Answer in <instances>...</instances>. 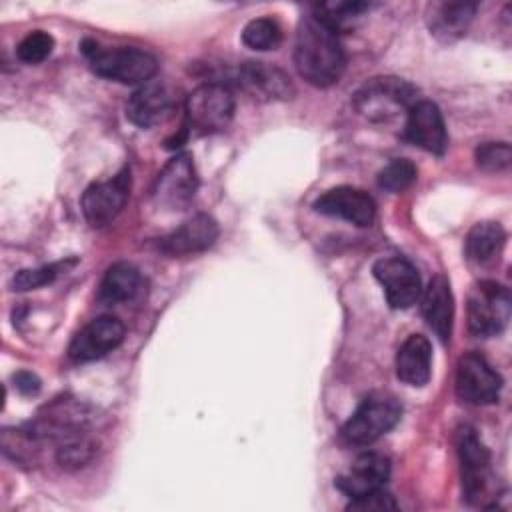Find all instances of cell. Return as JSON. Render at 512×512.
<instances>
[{
	"label": "cell",
	"mask_w": 512,
	"mask_h": 512,
	"mask_svg": "<svg viewBox=\"0 0 512 512\" xmlns=\"http://www.w3.org/2000/svg\"><path fill=\"white\" fill-rule=\"evenodd\" d=\"M294 64L298 74L316 88L336 84L346 68V56L338 34L314 14L302 16L298 22Z\"/></svg>",
	"instance_id": "6da1fadb"
},
{
	"label": "cell",
	"mask_w": 512,
	"mask_h": 512,
	"mask_svg": "<svg viewBox=\"0 0 512 512\" xmlns=\"http://www.w3.org/2000/svg\"><path fill=\"white\" fill-rule=\"evenodd\" d=\"M80 50L94 74L120 84H146L158 70L156 58L140 48H102L84 40Z\"/></svg>",
	"instance_id": "7a4b0ae2"
},
{
	"label": "cell",
	"mask_w": 512,
	"mask_h": 512,
	"mask_svg": "<svg viewBox=\"0 0 512 512\" xmlns=\"http://www.w3.org/2000/svg\"><path fill=\"white\" fill-rule=\"evenodd\" d=\"M400 416L402 406L396 396L388 392H372L344 422L340 440L346 446H368L390 432L400 422Z\"/></svg>",
	"instance_id": "3957f363"
},
{
	"label": "cell",
	"mask_w": 512,
	"mask_h": 512,
	"mask_svg": "<svg viewBox=\"0 0 512 512\" xmlns=\"http://www.w3.org/2000/svg\"><path fill=\"white\" fill-rule=\"evenodd\" d=\"M234 94L228 84L212 80L196 86L184 104L188 128L198 134H216L228 128L234 118Z\"/></svg>",
	"instance_id": "277c9868"
},
{
	"label": "cell",
	"mask_w": 512,
	"mask_h": 512,
	"mask_svg": "<svg viewBox=\"0 0 512 512\" xmlns=\"http://www.w3.org/2000/svg\"><path fill=\"white\" fill-rule=\"evenodd\" d=\"M510 292L496 280H480L472 286L466 302L468 330L476 338L500 334L510 320Z\"/></svg>",
	"instance_id": "5b68a950"
},
{
	"label": "cell",
	"mask_w": 512,
	"mask_h": 512,
	"mask_svg": "<svg viewBox=\"0 0 512 512\" xmlns=\"http://www.w3.org/2000/svg\"><path fill=\"white\" fill-rule=\"evenodd\" d=\"M416 94V88L402 78L378 76L362 84L354 94V106L372 122H388L402 110L408 112L410 106L420 100Z\"/></svg>",
	"instance_id": "8992f818"
},
{
	"label": "cell",
	"mask_w": 512,
	"mask_h": 512,
	"mask_svg": "<svg viewBox=\"0 0 512 512\" xmlns=\"http://www.w3.org/2000/svg\"><path fill=\"white\" fill-rule=\"evenodd\" d=\"M456 448L460 458L462 496L468 504H482L484 498H488L486 494L492 480L490 452L470 426L460 428Z\"/></svg>",
	"instance_id": "52a82bcc"
},
{
	"label": "cell",
	"mask_w": 512,
	"mask_h": 512,
	"mask_svg": "<svg viewBox=\"0 0 512 512\" xmlns=\"http://www.w3.org/2000/svg\"><path fill=\"white\" fill-rule=\"evenodd\" d=\"M198 190V172L188 152L172 156L158 172L152 198L166 210H180L192 202Z\"/></svg>",
	"instance_id": "ba28073f"
},
{
	"label": "cell",
	"mask_w": 512,
	"mask_h": 512,
	"mask_svg": "<svg viewBox=\"0 0 512 512\" xmlns=\"http://www.w3.org/2000/svg\"><path fill=\"white\" fill-rule=\"evenodd\" d=\"M454 388L456 396L466 404H494L500 398L502 376L488 364L482 354L466 352L458 360Z\"/></svg>",
	"instance_id": "9c48e42d"
},
{
	"label": "cell",
	"mask_w": 512,
	"mask_h": 512,
	"mask_svg": "<svg viewBox=\"0 0 512 512\" xmlns=\"http://www.w3.org/2000/svg\"><path fill=\"white\" fill-rule=\"evenodd\" d=\"M130 196V168H122L114 178L92 182L80 200L82 214L92 228H104L122 212Z\"/></svg>",
	"instance_id": "30bf717a"
},
{
	"label": "cell",
	"mask_w": 512,
	"mask_h": 512,
	"mask_svg": "<svg viewBox=\"0 0 512 512\" xmlns=\"http://www.w3.org/2000/svg\"><path fill=\"white\" fill-rule=\"evenodd\" d=\"M372 274L384 288L386 302L394 310L410 308L412 304H416V300L422 294L420 276L416 268L404 258H398V256L380 258L374 262Z\"/></svg>",
	"instance_id": "8fae6325"
},
{
	"label": "cell",
	"mask_w": 512,
	"mask_h": 512,
	"mask_svg": "<svg viewBox=\"0 0 512 512\" xmlns=\"http://www.w3.org/2000/svg\"><path fill=\"white\" fill-rule=\"evenodd\" d=\"M124 334V324L116 316H96L74 334L68 346V356L74 362L98 360L118 348L124 340Z\"/></svg>",
	"instance_id": "7c38bea8"
},
{
	"label": "cell",
	"mask_w": 512,
	"mask_h": 512,
	"mask_svg": "<svg viewBox=\"0 0 512 512\" xmlns=\"http://www.w3.org/2000/svg\"><path fill=\"white\" fill-rule=\"evenodd\" d=\"M176 106L174 90L160 80H150L132 92L126 102V116L140 128H152L166 122Z\"/></svg>",
	"instance_id": "4fadbf2b"
},
{
	"label": "cell",
	"mask_w": 512,
	"mask_h": 512,
	"mask_svg": "<svg viewBox=\"0 0 512 512\" xmlns=\"http://www.w3.org/2000/svg\"><path fill=\"white\" fill-rule=\"evenodd\" d=\"M232 78L242 90L258 100H290L296 92L290 76L268 62L248 60L234 70Z\"/></svg>",
	"instance_id": "5bb4252c"
},
{
	"label": "cell",
	"mask_w": 512,
	"mask_h": 512,
	"mask_svg": "<svg viewBox=\"0 0 512 512\" xmlns=\"http://www.w3.org/2000/svg\"><path fill=\"white\" fill-rule=\"evenodd\" d=\"M314 210L324 216L342 218L356 226H370L376 218L374 198L354 186H336L326 190L314 202Z\"/></svg>",
	"instance_id": "9a60e30c"
},
{
	"label": "cell",
	"mask_w": 512,
	"mask_h": 512,
	"mask_svg": "<svg viewBox=\"0 0 512 512\" xmlns=\"http://www.w3.org/2000/svg\"><path fill=\"white\" fill-rule=\"evenodd\" d=\"M404 134L412 144L432 154H444L448 146L442 112L432 100H418L410 106L406 112Z\"/></svg>",
	"instance_id": "2e32d148"
},
{
	"label": "cell",
	"mask_w": 512,
	"mask_h": 512,
	"mask_svg": "<svg viewBox=\"0 0 512 512\" xmlns=\"http://www.w3.org/2000/svg\"><path fill=\"white\" fill-rule=\"evenodd\" d=\"M218 238V222L208 214H196L182 222L176 230L162 236L158 248L176 258V256H190L208 250Z\"/></svg>",
	"instance_id": "e0dca14e"
},
{
	"label": "cell",
	"mask_w": 512,
	"mask_h": 512,
	"mask_svg": "<svg viewBox=\"0 0 512 512\" xmlns=\"http://www.w3.org/2000/svg\"><path fill=\"white\" fill-rule=\"evenodd\" d=\"M390 478V460L380 452H364L360 454L348 472L336 478V488L348 498L362 496L366 492L384 488Z\"/></svg>",
	"instance_id": "ac0fdd59"
},
{
	"label": "cell",
	"mask_w": 512,
	"mask_h": 512,
	"mask_svg": "<svg viewBox=\"0 0 512 512\" xmlns=\"http://www.w3.org/2000/svg\"><path fill=\"white\" fill-rule=\"evenodd\" d=\"M476 8L474 2H430L426 6L428 30L442 42H454L470 28Z\"/></svg>",
	"instance_id": "d6986e66"
},
{
	"label": "cell",
	"mask_w": 512,
	"mask_h": 512,
	"mask_svg": "<svg viewBox=\"0 0 512 512\" xmlns=\"http://www.w3.org/2000/svg\"><path fill=\"white\" fill-rule=\"evenodd\" d=\"M422 316L442 342L450 340L454 322V298L450 282L444 274H436L428 282L422 294Z\"/></svg>",
	"instance_id": "ffe728a7"
},
{
	"label": "cell",
	"mask_w": 512,
	"mask_h": 512,
	"mask_svg": "<svg viewBox=\"0 0 512 512\" xmlns=\"http://www.w3.org/2000/svg\"><path fill=\"white\" fill-rule=\"evenodd\" d=\"M432 372V346L426 336L410 334L396 354V376L408 386H424Z\"/></svg>",
	"instance_id": "44dd1931"
},
{
	"label": "cell",
	"mask_w": 512,
	"mask_h": 512,
	"mask_svg": "<svg viewBox=\"0 0 512 512\" xmlns=\"http://www.w3.org/2000/svg\"><path fill=\"white\" fill-rule=\"evenodd\" d=\"M506 244V232L498 222H478L466 236V258L476 266L494 264Z\"/></svg>",
	"instance_id": "7402d4cb"
},
{
	"label": "cell",
	"mask_w": 512,
	"mask_h": 512,
	"mask_svg": "<svg viewBox=\"0 0 512 512\" xmlns=\"http://www.w3.org/2000/svg\"><path fill=\"white\" fill-rule=\"evenodd\" d=\"M142 284V276L136 266L128 262L112 264L100 282L98 298L106 304H120L132 300Z\"/></svg>",
	"instance_id": "603a6c76"
},
{
	"label": "cell",
	"mask_w": 512,
	"mask_h": 512,
	"mask_svg": "<svg viewBox=\"0 0 512 512\" xmlns=\"http://www.w3.org/2000/svg\"><path fill=\"white\" fill-rule=\"evenodd\" d=\"M374 4L360 2V0H348V2H322L316 4L312 14L322 20L328 28H332L336 34L340 30H346L354 26L362 18L364 12H368Z\"/></svg>",
	"instance_id": "cb8c5ba5"
},
{
	"label": "cell",
	"mask_w": 512,
	"mask_h": 512,
	"mask_svg": "<svg viewBox=\"0 0 512 512\" xmlns=\"http://www.w3.org/2000/svg\"><path fill=\"white\" fill-rule=\"evenodd\" d=\"M98 452V444L90 432L78 434L56 444V462L64 470H80L92 462Z\"/></svg>",
	"instance_id": "d4e9b609"
},
{
	"label": "cell",
	"mask_w": 512,
	"mask_h": 512,
	"mask_svg": "<svg viewBox=\"0 0 512 512\" xmlns=\"http://www.w3.org/2000/svg\"><path fill=\"white\" fill-rule=\"evenodd\" d=\"M242 42L258 52L276 50L282 44V28L272 18H254L242 28Z\"/></svg>",
	"instance_id": "484cf974"
},
{
	"label": "cell",
	"mask_w": 512,
	"mask_h": 512,
	"mask_svg": "<svg viewBox=\"0 0 512 512\" xmlns=\"http://www.w3.org/2000/svg\"><path fill=\"white\" fill-rule=\"evenodd\" d=\"M76 260H62V262H52L44 264L38 268H26L14 274L12 278V290L16 292H26V290H36L40 286H46L54 282L68 266H72Z\"/></svg>",
	"instance_id": "4316f807"
},
{
	"label": "cell",
	"mask_w": 512,
	"mask_h": 512,
	"mask_svg": "<svg viewBox=\"0 0 512 512\" xmlns=\"http://www.w3.org/2000/svg\"><path fill=\"white\" fill-rule=\"evenodd\" d=\"M418 170L408 158H394L378 172V186L388 192H402L416 180Z\"/></svg>",
	"instance_id": "83f0119b"
},
{
	"label": "cell",
	"mask_w": 512,
	"mask_h": 512,
	"mask_svg": "<svg viewBox=\"0 0 512 512\" xmlns=\"http://www.w3.org/2000/svg\"><path fill=\"white\" fill-rule=\"evenodd\" d=\"M474 160L484 172H504L512 164L508 142H484L474 150Z\"/></svg>",
	"instance_id": "f1b7e54d"
},
{
	"label": "cell",
	"mask_w": 512,
	"mask_h": 512,
	"mask_svg": "<svg viewBox=\"0 0 512 512\" xmlns=\"http://www.w3.org/2000/svg\"><path fill=\"white\" fill-rule=\"evenodd\" d=\"M52 48H54V38L48 32L34 30L20 40V44L16 46V56L24 64H38L50 56Z\"/></svg>",
	"instance_id": "f546056e"
},
{
	"label": "cell",
	"mask_w": 512,
	"mask_h": 512,
	"mask_svg": "<svg viewBox=\"0 0 512 512\" xmlns=\"http://www.w3.org/2000/svg\"><path fill=\"white\" fill-rule=\"evenodd\" d=\"M346 508L354 510V512H386V510H396L398 504L388 490L378 488V490L366 492L362 496L350 498Z\"/></svg>",
	"instance_id": "4dcf8cb0"
},
{
	"label": "cell",
	"mask_w": 512,
	"mask_h": 512,
	"mask_svg": "<svg viewBox=\"0 0 512 512\" xmlns=\"http://www.w3.org/2000/svg\"><path fill=\"white\" fill-rule=\"evenodd\" d=\"M14 386H16L22 394L30 396V394H36V392L40 390V380H38L36 374L28 372V370H20V372L14 374Z\"/></svg>",
	"instance_id": "1f68e13d"
}]
</instances>
